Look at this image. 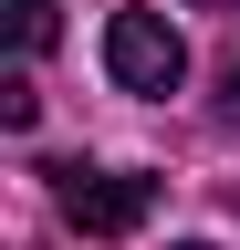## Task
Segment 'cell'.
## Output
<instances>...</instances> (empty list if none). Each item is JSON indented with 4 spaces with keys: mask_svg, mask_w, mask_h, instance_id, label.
Listing matches in <instances>:
<instances>
[{
    "mask_svg": "<svg viewBox=\"0 0 240 250\" xmlns=\"http://www.w3.org/2000/svg\"><path fill=\"white\" fill-rule=\"evenodd\" d=\"M42 115V94H32V73H11V83H0V125H32Z\"/></svg>",
    "mask_w": 240,
    "mask_h": 250,
    "instance_id": "obj_4",
    "label": "cell"
},
{
    "mask_svg": "<svg viewBox=\"0 0 240 250\" xmlns=\"http://www.w3.org/2000/svg\"><path fill=\"white\" fill-rule=\"evenodd\" d=\"M177 250H209V240H177Z\"/></svg>",
    "mask_w": 240,
    "mask_h": 250,
    "instance_id": "obj_7",
    "label": "cell"
},
{
    "mask_svg": "<svg viewBox=\"0 0 240 250\" xmlns=\"http://www.w3.org/2000/svg\"><path fill=\"white\" fill-rule=\"evenodd\" d=\"M11 42L21 52H52V0H11Z\"/></svg>",
    "mask_w": 240,
    "mask_h": 250,
    "instance_id": "obj_3",
    "label": "cell"
},
{
    "mask_svg": "<svg viewBox=\"0 0 240 250\" xmlns=\"http://www.w3.org/2000/svg\"><path fill=\"white\" fill-rule=\"evenodd\" d=\"M52 208L84 240H126L157 208V177H136V167H52Z\"/></svg>",
    "mask_w": 240,
    "mask_h": 250,
    "instance_id": "obj_1",
    "label": "cell"
},
{
    "mask_svg": "<svg viewBox=\"0 0 240 250\" xmlns=\"http://www.w3.org/2000/svg\"><path fill=\"white\" fill-rule=\"evenodd\" d=\"M105 73L126 94H177V73H188V42L157 21V11H115L105 21Z\"/></svg>",
    "mask_w": 240,
    "mask_h": 250,
    "instance_id": "obj_2",
    "label": "cell"
},
{
    "mask_svg": "<svg viewBox=\"0 0 240 250\" xmlns=\"http://www.w3.org/2000/svg\"><path fill=\"white\" fill-rule=\"evenodd\" d=\"M198 11H240V0H198Z\"/></svg>",
    "mask_w": 240,
    "mask_h": 250,
    "instance_id": "obj_6",
    "label": "cell"
},
{
    "mask_svg": "<svg viewBox=\"0 0 240 250\" xmlns=\"http://www.w3.org/2000/svg\"><path fill=\"white\" fill-rule=\"evenodd\" d=\"M219 115L240 125V62H230V73H219Z\"/></svg>",
    "mask_w": 240,
    "mask_h": 250,
    "instance_id": "obj_5",
    "label": "cell"
}]
</instances>
